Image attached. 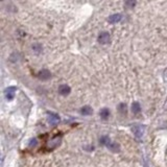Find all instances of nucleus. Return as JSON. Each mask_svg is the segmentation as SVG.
I'll list each match as a JSON object with an SVG mask.
<instances>
[{
  "label": "nucleus",
  "mask_w": 167,
  "mask_h": 167,
  "mask_svg": "<svg viewBox=\"0 0 167 167\" xmlns=\"http://www.w3.org/2000/svg\"><path fill=\"white\" fill-rule=\"evenodd\" d=\"M99 142H100L101 145H105V147H108L110 151H119V144H117L116 142H113L112 140L110 139L109 136H102L99 139Z\"/></svg>",
  "instance_id": "f257e3e1"
},
{
  "label": "nucleus",
  "mask_w": 167,
  "mask_h": 167,
  "mask_svg": "<svg viewBox=\"0 0 167 167\" xmlns=\"http://www.w3.org/2000/svg\"><path fill=\"white\" fill-rule=\"evenodd\" d=\"M144 130H145V126L144 125H141V124H135V125L133 126L134 135H135L136 138H138V139H140V138L143 136Z\"/></svg>",
  "instance_id": "f03ea898"
},
{
  "label": "nucleus",
  "mask_w": 167,
  "mask_h": 167,
  "mask_svg": "<svg viewBox=\"0 0 167 167\" xmlns=\"http://www.w3.org/2000/svg\"><path fill=\"white\" fill-rule=\"evenodd\" d=\"M111 41V36L108 32H100L98 36V42L100 44H108L110 43Z\"/></svg>",
  "instance_id": "7ed1b4c3"
},
{
  "label": "nucleus",
  "mask_w": 167,
  "mask_h": 167,
  "mask_svg": "<svg viewBox=\"0 0 167 167\" xmlns=\"http://www.w3.org/2000/svg\"><path fill=\"white\" fill-rule=\"evenodd\" d=\"M17 91V88L16 87H9L5 89L4 91V95H5V98L7 100H13L15 97V94H16Z\"/></svg>",
  "instance_id": "20e7f679"
},
{
  "label": "nucleus",
  "mask_w": 167,
  "mask_h": 167,
  "mask_svg": "<svg viewBox=\"0 0 167 167\" xmlns=\"http://www.w3.org/2000/svg\"><path fill=\"white\" fill-rule=\"evenodd\" d=\"M38 78L41 80H48L49 78L51 77V73L50 71L47 70V69H42L41 71H39V73H38Z\"/></svg>",
  "instance_id": "39448f33"
},
{
  "label": "nucleus",
  "mask_w": 167,
  "mask_h": 167,
  "mask_svg": "<svg viewBox=\"0 0 167 167\" xmlns=\"http://www.w3.org/2000/svg\"><path fill=\"white\" fill-rule=\"evenodd\" d=\"M48 114V122L52 125H55L59 122V116L55 113H52V112H47Z\"/></svg>",
  "instance_id": "423d86ee"
},
{
  "label": "nucleus",
  "mask_w": 167,
  "mask_h": 167,
  "mask_svg": "<svg viewBox=\"0 0 167 167\" xmlns=\"http://www.w3.org/2000/svg\"><path fill=\"white\" fill-rule=\"evenodd\" d=\"M57 91H59V95H62V96H67V95H69V94H70L71 88L69 87L68 85H59Z\"/></svg>",
  "instance_id": "0eeeda50"
},
{
  "label": "nucleus",
  "mask_w": 167,
  "mask_h": 167,
  "mask_svg": "<svg viewBox=\"0 0 167 167\" xmlns=\"http://www.w3.org/2000/svg\"><path fill=\"white\" fill-rule=\"evenodd\" d=\"M59 143H61V137H59V136H55V137H53L52 140H51V141L49 142L48 149L57 148V147L59 145Z\"/></svg>",
  "instance_id": "6e6552de"
},
{
  "label": "nucleus",
  "mask_w": 167,
  "mask_h": 167,
  "mask_svg": "<svg viewBox=\"0 0 167 167\" xmlns=\"http://www.w3.org/2000/svg\"><path fill=\"white\" fill-rule=\"evenodd\" d=\"M122 19V15L121 14H114L112 15V16L109 17V23H111V24H116V23L120 22Z\"/></svg>",
  "instance_id": "1a4fd4ad"
},
{
  "label": "nucleus",
  "mask_w": 167,
  "mask_h": 167,
  "mask_svg": "<svg viewBox=\"0 0 167 167\" xmlns=\"http://www.w3.org/2000/svg\"><path fill=\"white\" fill-rule=\"evenodd\" d=\"M110 110H109L108 108H103L101 109L100 111H99V116L101 117V119H103V120H105V119H108L109 117H110Z\"/></svg>",
  "instance_id": "9d476101"
},
{
  "label": "nucleus",
  "mask_w": 167,
  "mask_h": 167,
  "mask_svg": "<svg viewBox=\"0 0 167 167\" xmlns=\"http://www.w3.org/2000/svg\"><path fill=\"white\" fill-rule=\"evenodd\" d=\"M92 113H93V110H92V108L89 107V105H85V107H82L80 109V114L84 115V116H89Z\"/></svg>",
  "instance_id": "9b49d317"
},
{
  "label": "nucleus",
  "mask_w": 167,
  "mask_h": 167,
  "mask_svg": "<svg viewBox=\"0 0 167 167\" xmlns=\"http://www.w3.org/2000/svg\"><path fill=\"white\" fill-rule=\"evenodd\" d=\"M132 111H133L134 114H139L141 112V105H140V103L138 101L133 102V105H132Z\"/></svg>",
  "instance_id": "f8f14e48"
},
{
  "label": "nucleus",
  "mask_w": 167,
  "mask_h": 167,
  "mask_svg": "<svg viewBox=\"0 0 167 167\" xmlns=\"http://www.w3.org/2000/svg\"><path fill=\"white\" fill-rule=\"evenodd\" d=\"M32 51L36 53H40L42 51V45L40 43H34L32 45Z\"/></svg>",
  "instance_id": "ddd939ff"
},
{
  "label": "nucleus",
  "mask_w": 167,
  "mask_h": 167,
  "mask_svg": "<svg viewBox=\"0 0 167 167\" xmlns=\"http://www.w3.org/2000/svg\"><path fill=\"white\" fill-rule=\"evenodd\" d=\"M118 111H119V113H120L121 115H126L128 110H126V105H125V103H120V105H118Z\"/></svg>",
  "instance_id": "4468645a"
},
{
  "label": "nucleus",
  "mask_w": 167,
  "mask_h": 167,
  "mask_svg": "<svg viewBox=\"0 0 167 167\" xmlns=\"http://www.w3.org/2000/svg\"><path fill=\"white\" fill-rule=\"evenodd\" d=\"M135 5H136L135 1H126V2L124 3V6H125L126 9H133Z\"/></svg>",
  "instance_id": "2eb2a0df"
},
{
  "label": "nucleus",
  "mask_w": 167,
  "mask_h": 167,
  "mask_svg": "<svg viewBox=\"0 0 167 167\" xmlns=\"http://www.w3.org/2000/svg\"><path fill=\"white\" fill-rule=\"evenodd\" d=\"M37 145V139H34V140H32L30 141V143H29V147H32V146H36Z\"/></svg>",
  "instance_id": "dca6fc26"
},
{
  "label": "nucleus",
  "mask_w": 167,
  "mask_h": 167,
  "mask_svg": "<svg viewBox=\"0 0 167 167\" xmlns=\"http://www.w3.org/2000/svg\"><path fill=\"white\" fill-rule=\"evenodd\" d=\"M145 167H148V166H147V165H145Z\"/></svg>",
  "instance_id": "f3484780"
}]
</instances>
